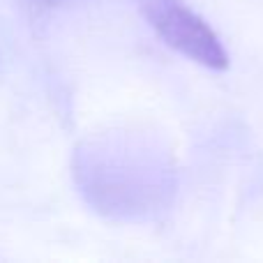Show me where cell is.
<instances>
[{"mask_svg":"<svg viewBox=\"0 0 263 263\" xmlns=\"http://www.w3.org/2000/svg\"><path fill=\"white\" fill-rule=\"evenodd\" d=\"M145 16L168 46L208 69L229 67V53L215 30L180 0H145Z\"/></svg>","mask_w":263,"mask_h":263,"instance_id":"obj_1","label":"cell"}]
</instances>
